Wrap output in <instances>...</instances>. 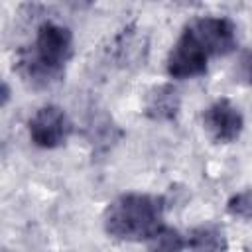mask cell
<instances>
[{"instance_id":"obj_1","label":"cell","mask_w":252,"mask_h":252,"mask_svg":"<svg viewBox=\"0 0 252 252\" xmlns=\"http://www.w3.org/2000/svg\"><path fill=\"white\" fill-rule=\"evenodd\" d=\"M163 199L148 193H126L116 197L102 215V226L116 240H150L163 224Z\"/></svg>"},{"instance_id":"obj_2","label":"cell","mask_w":252,"mask_h":252,"mask_svg":"<svg viewBox=\"0 0 252 252\" xmlns=\"http://www.w3.org/2000/svg\"><path fill=\"white\" fill-rule=\"evenodd\" d=\"M209 57L228 55L236 47V28L228 18H197L183 30Z\"/></svg>"},{"instance_id":"obj_3","label":"cell","mask_w":252,"mask_h":252,"mask_svg":"<svg viewBox=\"0 0 252 252\" xmlns=\"http://www.w3.org/2000/svg\"><path fill=\"white\" fill-rule=\"evenodd\" d=\"M37 61L57 71H63L65 63L73 55V33L69 28L55 22H43L35 32L33 49H28Z\"/></svg>"},{"instance_id":"obj_4","label":"cell","mask_w":252,"mask_h":252,"mask_svg":"<svg viewBox=\"0 0 252 252\" xmlns=\"http://www.w3.org/2000/svg\"><path fill=\"white\" fill-rule=\"evenodd\" d=\"M30 138L35 146L51 150L59 148L67 142L73 132V122L67 112L57 104H45L35 110V114L28 122Z\"/></svg>"},{"instance_id":"obj_5","label":"cell","mask_w":252,"mask_h":252,"mask_svg":"<svg viewBox=\"0 0 252 252\" xmlns=\"http://www.w3.org/2000/svg\"><path fill=\"white\" fill-rule=\"evenodd\" d=\"M203 128L215 142L230 144L240 136L244 128V118L228 98H219L205 108Z\"/></svg>"},{"instance_id":"obj_6","label":"cell","mask_w":252,"mask_h":252,"mask_svg":"<svg viewBox=\"0 0 252 252\" xmlns=\"http://www.w3.org/2000/svg\"><path fill=\"white\" fill-rule=\"evenodd\" d=\"M209 55L183 32L167 55V75L173 79H193L207 73Z\"/></svg>"},{"instance_id":"obj_7","label":"cell","mask_w":252,"mask_h":252,"mask_svg":"<svg viewBox=\"0 0 252 252\" xmlns=\"http://www.w3.org/2000/svg\"><path fill=\"white\" fill-rule=\"evenodd\" d=\"M179 106H181V96L177 89L165 83V85L154 87L148 93L146 102H144V112L152 120L165 122V120H173L179 114Z\"/></svg>"},{"instance_id":"obj_8","label":"cell","mask_w":252,"mask_h":252,"mask_svg":"<svg viewBox=\"0 0 252 252\" xmlns=\"http://www.w3.org/2000/svg\"><path fill=\"white\" fill-rule=\"evenodd\" d=\"M187 248H191V250H220V248H226V240L222 236V230L217 224H203L189 234Z\"/></svg>"},{"instance_id":"obj_9","label":"cell","mask_w":252,"mask_h":252,"mask_svg":"<svg viewBox=\"0 0 252 252\" xmlns=\"http://www.w3.org/2000/svg\"><path fill=\"white\" fill-rule=\"evenodd\" d=\"M148 246L150 248H158V250H181V248H187V240H183V236L173 230V228H167V226H159L148 240Z\"/></svg>"},{"instance_id":"obj_10","label":"cell","mask_w":252,"mask_h":252,"mask_svg":"<svg viewBox=\"0 0 252 252\" xmlns=\"http://www.w3.org/2000/svg\"><path fill=\"white\" fill-rule=\"evenodd\" d=\"M226 211L240 219H252V189H244L232 195L226 203Z\"/></svg>"},{"instance_id":"obj_11","label":"cell","mask_w":252,"mask_h":252,"mask_svg":"<svg viewBox=\"0 0 252 252\" xmlns=\"http://www.w3.org/2000/svg\"><path fill=\"white\" fill-rule=\"evenodd\" d=\"M236 73L240 77V81H244L246 85L252 87V47L246 49L240 59H238V67H236Z\"/></svg>"},{"instance_id":"obj_12","label":"cell","mask_w":252,"mask_h":252,"mask_svg":"<svg viewBox=\"0 0 252 252\" xmlns=\"http://www.w3.org/2000/svg\"><path fill=\"white\" fill-rule=\"evenodd\" d=\"M8 96H10V91H8V85L4 83V85H2V104L8 102Z\"/></svg>"}]
</instances>
